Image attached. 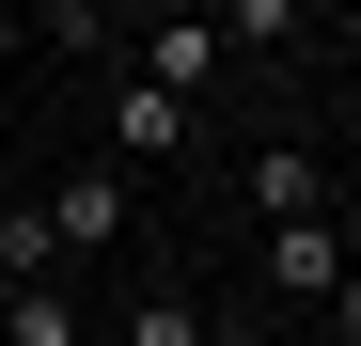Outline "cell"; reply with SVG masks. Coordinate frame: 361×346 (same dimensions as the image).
I'll use <instances>...</instances> for the list:
<instances>
[{
    "label": "cell",
    "mask_w": 361,
    "mask_h": 346,
    "mask_svg": "<svg viewBox=\"0 0 361 346\" xmlns=\"http://www.w3.org/2000/svg\"><path fill=\"white\" fill-rule=\"evenodd\" d=\"M126 220H142V189H126V173H47V252H63V268H94V252H126Z\"/></svg>",
    "instance_id": "6da1fadb"
},
{
    "label": "cell",
    "mask_w": 361,
    "mask_h": 346,
    "mask_svg": "<svg viewBox=\"0 0 361 346\" xmlns=\"http://www.w3.org/2000/svg\"><path fill=\"white\" fill-rule=\"evenodd\" d=\"M204 79H220V16H142V95L204 110Z\"/></svg>",
    "instance_id": "7a4b0ae2"
},
{
    "label": "cell",
    "mask_w": 361,
    "mask_h": 346,
    "mask_svg": "<svg viewBox=\"0 0 361 346\" xmlns=\"http://www.w3.org/2000/svg\"><path fill=\"white\" fill-rule=\"evenodd\" d=\"M235 189H252V220H267V237H283V220H330V173L298 157V142H252V157H235Z\"/></svg>",
    "instance_id": "3957f363"
},
{
    "label": "cell",
    "mask_w": 361,
    "mask_h": 346,
    "mask_svg": "<svg viewBox=\"0 0 361 346\" xmlns=\"http://www.w3.org/2000/svg\"><path fill=\"white\" fill-rule=\"evenodd\" d=\"M345 268H361V252H345V220H283V237H267V299H330Z\"/></svg>",
    "instance_id": "277c9868"
},
{
    "label": "cell",
    "mask_w": 361,
    "mask_h": 346,
    "mask_svg": "<svg viewBox=\"0 0 361 346\" xmlns=\"http://www.w3.org/2000/svg\"><path fill=\"white\" fill-rule=\"evenodd\" d=\"M142 157H189V110L126 79V110H110V173H142Z\"/></svg>",
    "instance_id": "5b68a950"
},
{
    "label": "cell",
    "mask_w": 361,
    "mask_h": 346,
    "mask_svg": "<svg viewBox=\"0 0 361 346\" xmlns=\"http://www.w3.org/2000/svg\"><path fill=\"white\" fill-rule=\"evenodd\" d=\"M94 315L63 299V283H0V346H79Z\"/></svg>",
    "instance_id": "8992f818"
},
{
    "label": "cell",
    "mask_w": 361,
    "mask_h": 346,
    "mask_svg": "<svg viewBox=\"0 0 361 346\" xmlns=\"http://www.w3.org/2000/svg\"><path fill=\"white\" fill-rule=\"evenodd\" d=\"M0 283H63V252H47V205H0Z\"/></svg>",
    "instance_id": "52a82bcc"
},
{
    "label": "cell",
    "mask_w": 361,
    "mask_h": 346,
    "mask_svg": "<svg viewBox=\"0 0 361 346\" xmlns=\"http://www.w3.org/2000/svg\"><path fill=\"white\" fill-rule=\"evenodd\" d=\"M110 346H204V315H189V299H142V315L110 330Z\"/></svg>",
    "instance_id": "ba28073f"
},
{
    "label": "cell",
    "mask_w": 361,
    "mask_h": 346,
    "mask_svg": "<svg viewBox=\"0 0 361 346\" xmlns=\"http://www.w3.org/2000/svg\"><path fill=\"white\" fill-rule=\"evenodd\" d=\"M314 315H330V346H361V268L330 283V299H314Z\"/></svg>",
    "instance_id": "9c48e42d"
},
{
    "label": "cell",
    "mask_w": 361,
    "mask_h": 346,
    "mask_svg": "<svg viewBox=\"0 0 361 346\" xmlns=\"http://www.w3.org/2000/svg\"><path fill=\"white\" fill-rule=\"evenodd\" d=\"M204 346H220V330H204Z\"/></svg>",
    "instance_id": "30bf717a"
}]
</instances>
